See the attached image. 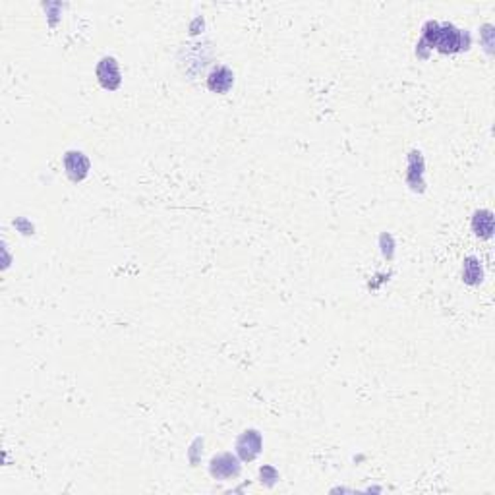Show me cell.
<instances>
[{"label": "cell", "mask_w": 495, "mask_h": 495, "mask_svg": "<svg viewBox=\"0 0 495 495\" xmlns=\"http://www.w3.org/2000/svg\"><path fill=\"white\" fill-rule=\"evenodd\" d=\"M432 25L433 32H430L428 27H425V35H424V43L428 41L432 47H435L437 51H441V53H456V51H461V48H464V35L461 29H456L455 25L451 24H430Z\"/></svg>", "instance_id": "6da1fadb"}, {"label": "cell", "mask_w": 495, "mask_h": 495, "mask_svg": "<svg viewBox=\"0 0 495 495\" xmlns=\"http://www.w3.org/2000/svg\"><path fill=\"white\" fill-rule=\"evenodd\" d=\"M209 472L215 480H230L240 474V463L235 455L230 453H220L213 456L209 464Z\"/></svg>", "instance_id": "7a4b0ae2"}, {"label": "cell", "mask_w": 495, "mask_h": 495, "mask_svg": "<svg viewBox=\"0 0 495 495\" xmlns=\"http://www.w3.org/2000/svg\"><path fill=\"white\" fill-rule=\"evenodd\" d=\"M97 78H99V84H101L105 89L109 91H114L120 86V70H118V62L112 58V56H105L99 66H97Z\"/></svg>", "instance_id": "3957f363"}, {"label": "cell", "mask_w": 495, "mask_h": 495, "mask_svg": "<svg viewBox=\"0 0 495 495\" xmlns=\"http://www.w3.org/2000/svg\"><path fill=\"white\" fill-rule=\"evenodd\" d=\"M236 453L242 461H253L261 453V435L256 430L244 432L236 441Z\"/></svg>", "instance_id": "277c9868"}, {"label": "cell", "mask_w": 495, "mask_h": 495, "mask_svg": "<svg viewBox=\"0 0 495 495\" xmlns=\"http://www.w3.org/2000/svg\"><path fill=\"white\" fill-rule=\"evenodd\" d=\"M64 166H66V173L70 176V180L79 182L84 180L89 171V161L84 153L79 151H68L64 155Z\"/></svg>", "instance_id": "5b68a950"}, {"label": "cell", "mask_w": 495, "mask_h": 495, "mask_svg": "<svg viewBox=\"0 0 495 495\" xmlns=\"http://www.w3.org/2000/svg\"><path fill=\"white\" fill-rule=\"evenodd\" d=\"M232 84H235V74L227 66H215L207 78V87L213 93H227Z\"/></svg>", "instance_id": "8992f818"}, {"label": "cell", "mask_w": 495, "mask_h": 495, "mask_svg": "<svg viewBox=\"0 0 495 495\" xmlns=\"http://www.w3.org/2000/svg\"><path fill=\"white\" fill-rule=\"evenodd\" d=\"M472 230L482 238H489L494 232V217L491 211H476L474 213V219H472Z\"/></svg>", "instance_id": "52a82bcc"}, {"label": "cell", "mask_w": 495, "mask_h": 495, "mask_svg": "<svg viewBox=\"0 0 495 495\" xmlns=\"http://www.w3.org/2000/svg\"><path fill=\"white\" fill-rule=\"evenodd\" d=\"M463 277L468 284H478L482 281V265H480V261L476 258H466Z\"/></svg>", "instance_id": "ba28073f"}]
</instances>
